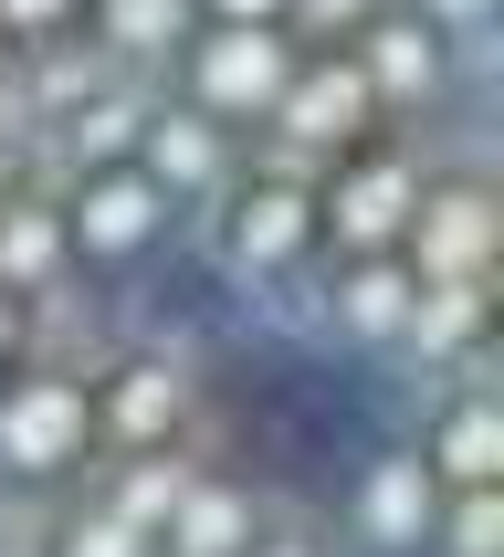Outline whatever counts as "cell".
<instances>
[{"mask_svg": "<svg viewBox=\"0 0 504 557\" xmlns=\"http://www.w3.org/2000/svg\"><path fill=\"white\" fill-rule=\"evenodd\" d=\"M494 0H0V557H504Z\"/></svg>", "mask_w": 504, "mask_h": 557, "instance_id": "1", "label": "cell"}]
</instances>
